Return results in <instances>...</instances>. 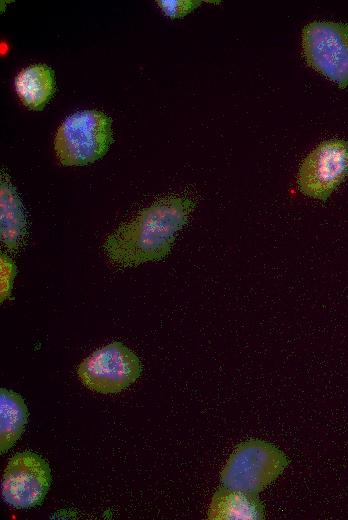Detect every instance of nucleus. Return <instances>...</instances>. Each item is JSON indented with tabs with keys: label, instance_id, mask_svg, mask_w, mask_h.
<instances>
[{
	"label": "nucleus",
	"instance_id": "9",
	"mask_svg": "<svg viewBox=\"0 0 348 520\" xmlns=\"http://www.w3.org/2000/svg\"><path fill=\"white\" fill-rule=\"evenodd\" d=\"M15 90L25 106L41 110L55 90L54 73L46 65L29 66L16 76Z\"/></svg>",
	"mask_w": 348,
	"mask_h": 520
},
{
	"label": "nucleus",
	"instance_id": "13",
	"mask_svg": "<svg viewBox=\"0 0 348 520\" xmlns=\"http://www.w3.org/2000/svg\"><path fill=\"white\" fill-rule=\"evenodd\" d=\"M1 301L10 296L16 267L9 257L1 255Z\"/></svg>",
	"mask_w": 348,
	"mask_h": 520
},
{
	"label": "nucleus",
	"instance_id": "6",
	"mask_svg": "<svg viewBox=\"0 0 348 520\" xmlns=\"http://www.w3.org/2000/svg\"><path fill=\"white\" fill-rule=\"evenodd\" d=\"M348 175V142H321L301 162L297 186L304 195L325 201Z\"/></svg>",
	"mask_w": 348,
	"mask_h": 520
},
{
	"label": "nucleus",
	"instance_id": "1",
	"mask_svg": "<svg viewBox=\"0 0 348 520\" xmlns=\"http://www.w3.org/2000/svg\"><path fill=\"white\" fill-rule=\"evenodd\" d=\"M195 202L188 196L161 198L111 233L103 251L115 266L135 267L164 259L187 224Z\"/></svg>",
	"mask_w": 348,
	"mask_h": 520
},
{
	"label": "nucleus",
	"instance_id": "3",
	"mask_svg": "<svg viewBox=\"0 0 348 520\" xmlns=\"http://www.w3.org/2000/svg\"><path fill=\"white\" fill-rule=\"evenodd\" d=\"M112 142L111 121L96 110L80 111L58 128L54 149L64 166H81L105 155Z\"/></svg>",
	"mask_w": 348,
	"mask_h": 520
},
{
	"label": "nucleus",
	"instance_id": "12",
	"mask_svg": "<svg viewBox=\"0 0 348 520\" xmlns=\"http://www.w3.org/2000/svg\"><path fill=\"white\" fill-rule=\"evenodd\" d=\"M196 0H160L158 5L171 18H181L201 4Z\"/></svg>",
	"mask_w": 348,
	"mask_h": 520
},
{
	"label": "nucleus",
	"instance_id": "10",
	"mask_svg": "<svg viewBox=\"0 0 348 520\" xmlns=\"http://www.w3.org/2000/svg\"><path fill=\"white\" fill-rule=\"evenodd\" d=\"M26 237V220L19 197L6 178L1 180V240L11 251H17Z\"/></svg>",
	"mask_w": 348,
	"mask_h": 520
},
{
	"label": "nucleus",
	"instance_id": "8",
	"mask_svg": "<svg viewBox=\"0 0 348 520\" xmlns=\"http://www.w3.org/2000/svg\"><path fill=\"white\" fill-rule=\"evenodd\" d=\"M207 516L214 520H259L265 518V508L257 495L222 486L214 493Z\"/></svg>",
	"mask_w": 348,
	"mask_h": 520
},
{
	"label": "nucleus",
	"instance_id": "7",
	"mask_svg": "<svg viewBox=\"0 0 348 520\" xmlns=\"http://www.w3.org/2000/svg\"><path fill=\"white\" fill-rule=\"evenodd\" d=\"M52 482L48 463L33 452H21L10 458L1 481V494L15 508L41 504Z\"/></svg>",
	"mask_w": 348,
	"mask_h": 520
},
{
	"label": "nucleus",
	"instance_id": "2",
	"mask_svg": "<svg viewBox=\"0 0 348 520\" xmlns=\"http://www.w3.org/2000/svg\"><path fill=\"white\" fill-rule=\"evenodd\" d=\"M288 457L274 444L248 439L236 446L221 475L224 487L258 495L289 465Z\"/></svg>",
	"mask_w": 348,
	"mask_h": 520
},
{
	"label": "nucleus",
	"instance_id": "11",
	"mask_svg": "<svg viewBox=\"0 0 348 520\" xmlns=\"http://www.w3.org/2000/svg\"><path fill=\"white\" fill-rule=\"evenodd\" d=\"M0 393V448L1 453H4L22 435L28 419V409L19 394L6 388H1Z\"/></svg>",
	"mask_w": 348,
	"mask_h": 520
},
{
	"label": "nucleus",
	"instance_id": "5",
	"mask_svg": "<svg viewBox=\"0 0 348 520\" xmlns=\"http://www.w3.org/2000/svg\"><path fill=\"white\" fill-rule=\"evenodd\" d=\"M142 372L137 355L121 342L108 344L78 366L81 382L96 392L118 393L134 383Z\"/></svg>",
	"mask_w": 348,
	"mask_h": 520
},
{
	"label": "nucleus",
	"instance_id": "4",
	"mask_svg": "<svg viewBox=\"0 0 348 520\" xmlns=\"http://www.w3.org/2000/svg\"><path fill=\"white\" fill-rule=\"evenodd\" d=\"M309 66L340 87L348 86V23L313 21L302 31Z\"/></svg>",
	"mask_w": 348,
	"mask_h": 520
}]
</instances>
